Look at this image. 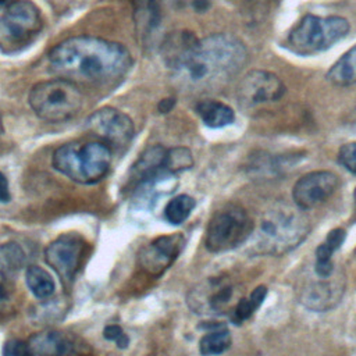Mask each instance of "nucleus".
I'll return each instance as SVG.
<instances>
[{"mask_svg": "<svg viewBox=\"0 0 356 356\" xmlns=\"http://www.w3.org/2000/svg\"><path fill=\"white\" fill-rule=\"evenodd\" d=\"M231 346V334L225 327H217L206 332L199 341V352L203 356H217Z\"/></svg>", "mask_w": 356, "mask_h": 356, "instance_id": "nucleus-23", "label": "nucleus"}, {"mask_svg": "<svg viewBox=\"0 0 356 356\" xmlns=\"http://www.w3.org/2000/svg\"><path fill=\"white\" fill-rule=\"evenodd\" d=\"M327 79L335 86L356 83V44L345 51L328 70Z\"/></svg>", "mask_w": 356, "mask_h": 356, "instance_id": "nucleus-21", "label": "nucleus"}, {"mask_svg": "<svg viewBox=\"0 0 356 356\" xmlns=\"http://www.w3.org/2000/svg\"><path fill=\"white\" fill-rule=\"evenodd\" d=\"M345 236H346V232L342 229V228H335V229H331L325 238V243L335 252L337 249H339V246L343 243L345 241Z\"/></svg>", "mask_w": 356, "mask_h": 356, "instance_id": "nucleus-31", "label": "nucleus"}, {"mask_svg": "<svg viewBox=\"0 0 356 356\" xmlns=\"http://www.w3.org/2000/svg\"><path fill=\"white\" fill-rule=\"evenodd\" d=\"M349 29L350 25L343 17L306 14L289 31L285 47L298 56H312L343 39Z\"/></svg>", "mask_w": 356, "mask_h": 356, "instance_id": "nucleus-5", "label": "nucleus"}, {"mask_svg": "<svg viewBox=\"0 0 356 356\" xmlns=\"http://www.w3.org/2000/svg\"><path fill=\"white\" fill-rule=\"evenodd\" d=\"M197 115L202 118L203 124L210 128H222L234 122V110L217 100H202L195 107Z\"/></svg>", "mask_w": 356, "mask_h": 356, "instance_id": "nucleus-20", "label": "nucleus"}, {"mask_svg": "<svg viewBox=\"0 0 356 356\" xmlns=\"http://www.w3.org/2000/svg\"><path fill=\"white\" fill-rule=\"evenodd\" d=\"M103 337L107 341H111L115 343L117 348L125 349L129 345V338L125 334V331L118 324H108L103 330Z\"/></svg>", "mask_w": 356, "mask_h": 356, "instance_id": "nucleus-30", "label": "nucleus"}, {"mask_svg": "<svg viewBox=\"0 0 356 356\" xmlns=\"http://www.w3.org/2000/svg\"><path fill=\"white\" fill-rule=\"evenodd\" d=\"M25 282L31 293L40 300L49 299L56 289V284L51 275L43 267H39L35 264H31L26 267Z\"/></svg>", "mask_w": 356, "mask_h": 356, "instance_id": "nucleus-22", "label": "nucleus"}, {"mask_svg": "<svg viewBox=\"0 0 356 356\" xmlns=\"http://www.w3.org/2000/svg\"><path fill=\"white\" fill-rule=\"evenodd\" d=\"M193 165V157L188 147H172L165 152L164 168L171 175L184 170H188Z\"/></svg>", "mask_w": 356, "mask_h": 356, "instance_id": "nucleus-26", "label": "nucleus"}, {"mask_svg": "<svg viewBox=\"0 0 356 356\" xmlns=\"http://www.w3.org/2000/svg\"><path fill=\"white\" fill-rule=\"evenodd\" d=\"M32 356H71L78 345L60 331H42L28 339Z\"/></svg>", "mask_w": 356, "mask_h": 356, "instance_id": "nucleus-16", "label": "nucleus"}, {"mask_svg": "<svg viewBox=\"0 0 356 356\" xmlns=\"http://www.w3.org/2000/svg\"><path fill=\"white\" fill-rule=\"evenodd\" d=\"M248 61L241 39L229 33H214L199 39L189 58L177 70L195 89L213 90L236 76Z\"/></svg>", "mask_w": 356, "mask_h": 356, "instance_id": "nucleus-2", "label": "nucleus"}, {"mask_svg": "<svg viewBox=\"0 0 356 356\" xmlns=\"http://www.w3.org/2000/svg\"><path fill=\"white\" fill-rule=\"evenodd\" d=\"M309 231V220L299 207L275 204L261 216L259 225L253 228L250 245L259 254L281 256L299 246Z\"/></svg>", "mask_w": 356, "mask_h": 356, "instance_id": "nucleus-3", "label": "nucleus"}, {"mask_svg": "<svg viewBox=\"0 0 356 356\" xmlns=\"http://www.w3.org/2000/svg\"><path fill=\"white\" fill-rule=\"evenodd\" d=\"M285 93V85L275 74L264 70L249 71L238 85V103L243 108L280 100Z\"/></svg>", "mask_w": 356, "mask_h": 356, "instance_id": "nucleus-11", "label": "nucleus"}, {"mask_svg": "<svg viewBox=\"0 0 356 356\" xmlns=\"http://www.w3.org/2000/svg\"><path fill=\"white\" fill-rule=\"evenodd\" d=\"M165 152L160 145H154L147 147L136 160L131 170V178L136 184H150L160 177L170 175L164 168Z\"/></svg>", "mask_w": 356, "mask_h": 356, "instance_id": "nucleus-17", "label": "nucleus"}, {"mask_svg": "<svg viewBox=\"0 0 356 356\" xmlns=\"http://www.w3.org/2000/svg\"><path fill=\"white\" fill-rule=\"evenodd\" d=\"M86 122L90 132L113 147H125L134 138L135 128L132 120L114 107L96 110Z\"/></svg>", "mask_w": 356, "mask_h": 356, "instance_id": "nucleus-12", "label": "nucleus"}, {"mask_svg": "<svg viewBox=\"0 0 356 356\" xmlns=\"http://www.w3.org/2000/svg\"><path fill=\"white\" fill-rule=\"evenodd\" d=\"M15 275L0 268V313L11 312L15 300Z\"/></svg>", "mask_w": 356, "mask_h": 356, "instance_id": "nucleus-27", "label": "nucleus"}, {"mask_svg": "<svg viewBox=\"0 0 356 356\" xmlns=\"http://www.w3.org/2000/svg\"><path fill=\"white\" fill-rule=\"evenodd\" d=\"M42 19L39 8L29 0H13L0 17V50L17 53L39 35Z\"/></svg>", "mask_w": 356, "mask_h": 356, "instance_id": "nucleus-7", "label": "nucleus"}, {"mask_svg": "<svg viewBox=\"0 0 356 356\" xmlns=\"http://www.w3.org/2000/svg\"><path fill=\"white\" fill-rule=\"evenodd\" d=\"M51 164L75 182L93 184L107 174L111 150L103 142H70L54 150Z\"/></svg>", "mask_w": 356, "mask_h": 356, "instance_id": "nucleus-4", "label": "nucleus"}, {"mask_svg": "<svg viewBox=\"0 0 356 356\" xmlns=\"http://www.w3.org/2000/svg\"><path fill=\"white\" fill-rule=\"evenodd\" d=\"M185 246V238L181 232L159 235L138 252L139 268L150 275L160 277L177 260Z\"/></svg>", "mask_w": 356, "mask_h": 356, "instance_id": "nucleus-10", "label": "nucleus"}, {"mask_svg": "<svg viewBox=\"0 0 356 356\" xmlns=\"http://www.w3.org/2000/svg\"><path fill=\"white\" fill-rule=\"evenodd\" d=\"M174 107V99H163L159 104L160 113H168Z\"/></svg>", "mask_w": 356, "mask_h": 356, "instance_id": "nucleus-33", "label": "nucleus"}, {"mask_svg": "<svg viewBox=\"0 0 356 356\" xmlns=\"http://www.w3.org/2000/svg\"><path fill=\"white\" fill-rule=\"evenodd\" d=\"M197 43L199 39L192 32L179 31L170 33L161 44V53L165 64L177 71L189 58Z\"/></svg>", "mask_w": 356, "mask_h": 356, "instance_id": "nucleus-18", "label": "nucleus"}, {"mask_svg": "<svg viewBox=\"0 0 356 356\" xmlns=\"http://www.w3.org/2000/svg\"><path fill=\"white\" fill-rule=\"evenodd\" d=\"M195 199L189 195H178L168 200L164 207V217L172 225L182 224L195 207Z\"/></svg>", "mask_w": 356, "mask_h": 356, "instance_id": "nucleus-24", "label": "nucleus"}, {"mask_svg": "<svg viewBox=\"0 0 356 356\" xmlns=\"http://www.w3.org/2000/svg\"><path fill=\"white\" fill-rule=\"evenodd\" d=\"M338 188V177L331 171H312L299 178L292 189V199L300 210H309L325 202Z\"/></svg>", "mask_w": 356, "mask_h": 356, "instance_id": "nucleus-13", "label": "nucleus"}, {"mask_svg": "<svg viewBox=\"0 0 356 356\" xmlns=\"http://www.w3.org/2000/svg\"><path fill=\"white\" fill-rule=\"evenodd\" d=\"M3 356H32L28 341L19 338H10L3 345Z\"/></svg>", "mask_w": 356, "mask_h": 356, "instance_id": "nucleus-29", "label": "nucleus"}, {"mask_svg": "<svg viewBox=\"0 0 356 356\" xmlns=\"http://www.w3.org/2000/svg\"><path fill=\"white\" fill-rule=\"evenodd\" d=\"M193 7L199 13L206 11L209 8V0H193Z\"/></svg>", "mask_w": 356, "mask_h": 356, "instance_id": "nucleus-34", "label": "nucleus"}, {"mask_svg": "<svg viewBox=\"0 0 356 356\" xmlns=\"http://www.w3.org/2000/svg\"><path fill=\"white\" fill-rule=\"evenodd\" d=\"M25 264V252L15 242H7L0 245V268L14 275Z\"/></svg>", "mask_w": 356, "mask_h": 356, "instance_id": "nucleus-25", "label": "nucleus"}, {"mask_svg": "<svg viewBox=\"0 0 356 356\" xmlns=\"http://www.w3.org/2000/svg\"><path fill=\"white\" fill-rule=\"evenodd\" d=\"M338 161L350 174L356 175V142H348L339 147Z\"/></svg>", "mask_w": 356, "mask_h": 356, "instance_id": "nucleus-28", "label": "nucleus"}, {"mask_svg": "<svg viewBox=\"0 0 356 356\" xmlns=\"http://www.w3.org/2000/svg\"><path fill=\"white\" fill-rule=\"evenodd\" d=\"M10 189H8V181L3 172H0V202L7 203L10 202Z\"/></svg>", "mask_w": 356, "mask_h": 356, "instance_id": "nucleus-32", "label": "nucleus"}, {"mask_svg": "<svg viewBox=\"0 0 356 356\" xmlns=\"http://www.w3.org/2000/svg\"><path fill=\"white\" fill-rule=\"evenodd\" d=\"M353 197H355V203H356V189H355V193H353Z\"/></svg>", "mask_w": 356, "mask_h": 356, "instance_id": "nucleus-35", "label": "nucleus"}, {"mask_svg": "<svg viewBox=\"0 0 356 356\" xmlns=\"http://www.w3.org/2000/svg\"><path fill=\"white\" fill-rule=\"evenodd\" d=\"M332 275L327 278L318 277L320 281L302 289L300 302L305 307L314 312H325L332 309L341 300L345 291L343 278H334Z\"/></svg>", "mask_w": 356, "mask_h": 356, "instance_id": "nucleus-15", "label": "nucleus"}, {"mask_svg": "<svg viewBox=\"0 0 356 356\" xmlns=\"http://www.w3.org/2000/svg\"><path fill=\"white\" fill-rule=\"evenodd\" d=\"M234 295V286L222 280H209L193 288L188 295V305L195 313H222Z\"/></svg>", "mask_w": 356, "mask_h": 356, "instance_id": "nucleus-14", "label": "nucleus"}, {"mask_svg": "<svg viewBox=\"0 0 356 356\" xmlns=\"http://www.w3.org/2000/svg\"><path fill=\"white\" fill-rule=\"evenodd\" d=\"M131 64L132 57L125 46L95 36H72L49 51L51 71L70 81L113 82L124 76Z\"/></svg>", "mask_w": 356, "mask_h": 356, "instance_id": "nucleus-1", "label": "nucleus"}, {"mask_svg": "<svg viewBox=\"0 0 356 356\" xmlns=\"http://www.w3.org/2000/svg\"><path fill=\"white\" fill-rule=\"evenodd\" d=\"M253 222L246 210L238 204H227L210 218L204 246L213 253L232 250L246 242L253 232Z\"/></svg>", "mask_w": 356, "mask_h": 356, "instance_id": "nucleus-8", "label": "nucleus"}, {"mask_svg": "<svg viewBox=\"0 0 356 356\" xmlns=\"http://www.w3.org/2000/svg\"><path fill=\"white\" fill-rule=\"evenodd\" d=\"M134 22L138 36L145 42L150 39L161 21V0H131Z\"/></svg>", "mask_w": 356, "mask_h": 356, "instance_id": "nucleus-19", "label": "nucleus"}, {"mask_svg": "<svg viewBox=\"0 0 356 356\" xmlns=\"http://www.w3.org/2000/svg\"><path fill=\"white\" fill-rule=\"evenodd\" d=\"M28 102L39 118L47 122H63L79 113L83 96L72 81L56 78L35 83Z\"/></svg>", "mask_w": 356, "mask_h": 356, "instance_id": "nucleus-6", "label": "nucleus"}, {"mask_svg": "<svg viewBox=\"0 0 356 356\" xmlns=\"http://www.w3.org/2000/svg\"><path fill=\"white\" fill-rule=\"evenodd\" d=\"M85 239L76 232H65L53 239L44 249L47 266L58 275L64 286H71L85 254Z\"/></svg>", "mask_w": 356, "mask_h": 356, "instance_id": "nucleus-9", "label": "nucleus"}]
</instances>
